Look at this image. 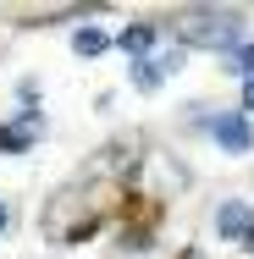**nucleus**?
<instances>
[{"label":"nucleus","mask_w":254,"mask_h":259,"mask_svg":"<svg viewBox=\"0 0 254 259\" xmlns=\"http://www.w3.org/2000/svg\"><path fill=\"white\" fill-rule=\"evenodd\" d=\"M183 45H199V50H232V45H243V17H238V11H199L194 28H183Z\"/></svg>","instance_id":"nucleus-1"},{"label":"nucleus","mask_w":254,"mask_h":259,"mask_svg":"<svg viewBox=\"0 0 254 259\" xmlns=\"http://www.w3.org/2000/svg\"><path fill=\"white\" fill-rule=\"evenodd\" d=\"M204 133H210V144L215 149H227V155H249L254 149V116L238 105V110H221V116H210L204 121Z\"/></svg>","instance_id":"nucleus-2"},{"label":"nucleus","mask_w":254,"mask_h":259,"mask_svg":"<svg viewBox=\"0 0 254 259\" xmlns=\"http://www.w3.org/2000/svg\"><path fill=\"white\" fill-rule=\"evenodd\" d=\"M215 237L221 243H238L243 248V237H249V226H254V199H227V204L215 209Z\"/></svg>","instance_id":"nucleus-3"},{"label":"nucleus","mask_w":254,"mask_h":259,"mask_svg":"<svg viewBox=\"0 0 254 259\" xmlns=\"http://www.w3.org/2000/svg\"><path fill=\"white\" fill-rule=\"evenodd\" d=\"M177 66H183V50H171V55H144V61H133V72H127V77H133V89H138V94H155Z\"/></svg>","instance_id":"nucleus-4"},{"label":"nucleus","mask_w":254,"mask_h":259,"mask_svg":"<svg viewBox=\"0 0 254 259\" xmlns=\"http://www.w3.org/2000/svg\"><path fill=\"white\" fill-rule=\"evenodd\" d=\"M45 133V121H39V110H22L17 121H0V155H22L33 138Z\"/></svg>","instance_id":"nucleus-5"},{"label":"nucleus","mask_w":254,"mask_h":259,"mask_svg":"<svg viewBox=\"0 0 254 259\" xmlns=\"http://www.w3.org/2000/svg\"><path fill=\"white\" fill-rule=\"evenodd\" d=\"M155 45V22H133V28H122L116 33V50H127V55H138L144 61V50Z\"/></svg>","instance_id":"nucleus-6"},{"label":"nucleus","mask_w":254,"mask_h":259,"mask_svg":"<svg viewBox=\"0 0 254 259\" xmlns=\"http://www.w3.org/2000/svg\"><path fill=\"white\" fill-rule=\"evenodd\" d=\"M111 45H116V39H111L105 28H89V22H83V28L72 33V50H78V55H89V61H94V55H105Z\"/></svg>","instance_id":"nucleus-7"},{"label":"nucleus","mask_w":254,"mask_h":259,"mask_svg":"<svg viewBox=\"0 0 254 259\" xmlns=\"http://www.w3.org/2000/svg\"><path fill=\"white\" fill-rule=\"evenodd\" d=\"M227 72H238L243 83H249V77H254V45H249V39H243V45L232 50V66H227Z\"/></svg>","instance_id":"nucleus-8"},{"label":"nucleus","mask_w":254,"mask_h":259,"mask_svg":"<svg viewBox=\"0 0 254 259\" xmlns=\"http://www.w3.org/2000/svg\"><path fill=\"white\" fill-rule=\"evenodd\" d=\"M243 110H249V116H254V77H249V83H243Z\"/></svg>","instance_id":"nucleus-9"},{"label":"nucleus","mask_w":254,"mask_h":259,"mask_svg":"<svg viewBox=\"0 0 254 259\" xmlns=\"http://www.w3.org/2000/svg\"><path fill=\"white\" fill-rule=\"evenodd\" d=\"M6 226H11V209H6V199H0V232H6Z\"/></svg>","instance_id":"nucleus-10"},{"label":"nucleus","mask_w":254,"mask_h":259,"mask_svg":"<svg viewBox=\"0 0 254 259\" xmlns=\"http://www.w3.org/2000/svg\"><path fill=\"white\" fill-rule=\"evenodd\" d=\"M243 248H249V254H254V226H249V237H243Z\"/></svg>","instance_id":"nucleus-11"}]
</instances>
